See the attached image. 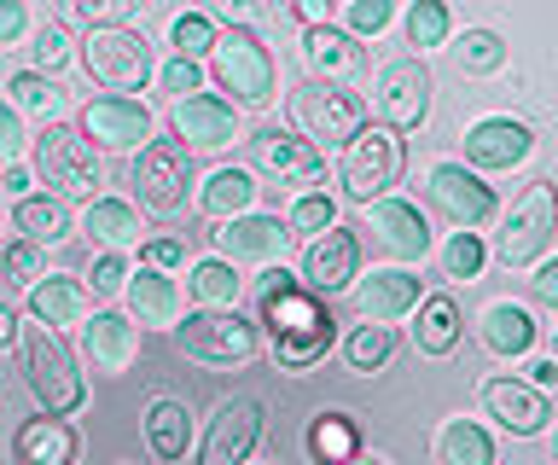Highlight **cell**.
<instances>
[{"label":"cell","instance_id":"obj_1","mask_svg":"<svg viewBox=\"0 0 558 465\" xmlns=\"http://www.w3.org/2000/svg\"><path fill=\"white\" fill-rule=\"evenodd\" d=\"M262 320H268V338H274V355L286 372H308L314 360H326L331 350V320L326 303L314 297L303 280H291L286 268H274L268 280H262Z\"/></svg>","mask_w":558,"mask_h":465},{"label":"cell","instance_id":"obj_2","mask_svg":"<svg viewBox=\"0 0 558 465\" xmlns=\"http://www.w3.org/2000/svg\"><path fill=\"white\" fill-rule=\"evenodd\" d=\"M24 384H29L35 402H41L47 419H70V413L87 402L76 355H70L64 338L47 332V326H29V332H24Z\"/></svg>","mask_w":558,"mask_h":465},{"label":"cell","instance_id":"obj_3","mask_svg":"<svg viewBox=\"0 0 558 465\" xmlns=\"http://www.w3.org/2000/svg\"><path fill=\"white\" fill-rule=\"evenodd\" d=\"M209 76L221 82L227 94H233V111L239 106H268L274 88H279V71H274V53L262 47V36L251 24H227L216 53H209Z\"/></svg>","mask_w":558,"mask_h":465},{"label":"cell","instance_id":"obj_4","mask_svg":"<svg viewBox=\"0 0 558 465\" xmlns=\"http://www.w3.org/2000/svg\"><path fill=\"white\" fill-rule=\"evenodd\" d=\"M291 117L308 134V146H355L366 129V99L338 88V82H296L291 94Z\"/></svg>","mask_w":558,"mask_h":465},{"label":"cell","instance_id":"obj_5","mask_svg":"<svg viewBox=\"0 0 558 465\" xmlns=\"http://www.w3.org/2000/svg\"><path fill=\"white\" fill-rule=\"evenodd\" d=\"M174 350L204 360V367H244V360L262 350V338L239 308H192V315L174 326Z\"/></svg>","mask_w":558,"mask_h":465},{"label":"cell","instance_id":"obj_6","mask_svg":"<svg viewBox=\"0 0 558 465\" xmlns=\"http://www.w3.org/2000/svg\"><path fill=\"white\" fill-rule=\"evenodd\" d=\"M82 71L99 82L105 94L129 99L151 82V47L140 29H87L82 41Z\"/></svg>","mask_w":558,"mask_h":465},{"label":"cell","instance_id":"obj_7","mask_svg":"<svg viewBox=\"0 0 558 465\" xmlns=\"http://www.w3.org/2000/svg\"><path fill=\"white\" fill-rule=\"evenodd\" d=\"M35 175L41 186H52V198H94L99 186V163H94V146L82 140V129L70 123H47L35 134Z\"/></svg>","mask_w":558,"mask_h":465},{"label":"cell","instance_id":"obj_8","mask_svg":"<svg viewBox=\"0 0 558 465\" xmlns=\"http://www.w3.org/2000/svg\"><path fill=\"white\" fill-rule=\"evenodd\" d=\"M401 163H408L401 134H390L378 123V129H361L355 146H343L338 181H343V193L355 204H384V198H390V186L401 181Z\"/></svg>","mask_w":558,"mask_h":465},{"label":"cell","instance_id":"obj_9","mask_svg":"<svg viewBox=\"0 0 558 465\" xmlns=\"http://www.w3.org/2000/svg\"><path fill=\"white\" fill-rule=\"evenodd\" d=\"M553 233H558V181H530L495 238V256L506 268H530L553 245Z\"/></svg>","mask_w":558,"mask_h":465},{"label":"cell","instance_id":"obj_10","mask_svg":"<svg viewBox=\"0 0 558 465\" xmlns=\"http://www.w3.org/2000/svg\"><path fill=\"white\" fill-rule=\"evenodd\" d=\"M373 111L390 134H413L418 123L430 117V71L425 59H396L378 71V94H373Z\"/></svg>","mask_w":558,"mask_h":465},{"label":"cell","instance_id":"obj_11","mask_svg":"<svg viewBox=\"0 0 558 465\" xmlns=\"http://www.w3.org/2000/svg\"><path fill=\"white\" fill-rule=\"evenodd\" d=\"M134 186H140V204L157 216H174L186 204V186H192V151L181 140H151L134 163Z\"/></svg>","mask_w":558,"mask_h":465},{"label":"cell","instance_id":"obj_12","mask_svg":"<svg viewBox=\"0 0 558 465\" xmlns=\"http://www.w3.org/2000/svg\"><path fill=\"white\" fill-rule=\"evenodd\" d=\"M76 129H82V140L99 146V151H134V146L146 151L151 146V111L140 106V99H117V94L87 99Z\"/></svg>","mask_w":558,"mask_h":465},{"label":"cell","instance_id":"obj_13","mask_svg":"<svg viewBox=\"0 0 558 465\" xmlns=\"http://www.w3.org/2000/svg\"><path fill=\"white\" fill-rule=\"evenodd\" d=\"M430 204L442 210L460 233L483 228V221H495V186H488L477 169L465 163H436L430 169Z\"/></svg>","mask_w":558,"mask_h":465},{"label":"cell","instance_id":"obj_14","mask_svg":"<svg viewBox=\"0 0 558 465\" xmlns=\"http://www.w3.org/2000/svg\"><path fill=\"white\" fill-rule=\"evenodd\" d=\"M262 442V407L251 395H233V402L216 407L204 442H198V465H244Z\"/></svg>","mask_w":558,"mask_h":465},{"label":"cell","instance_id":"obj_15","mask_svg":"<svg viewBox=\"0 0 558 465\" xmlns=\"http://www.w3.org/2000/svg\"><path fill=\"white\" fill-rule=\"evenodd\" d=\"M355 268H361V233L343 228V221L303 250V285L314 291V297H338V291H349L355 285Z\"/></svg>","mask_w":558,"mask_h":465},{"label":"cell","instance_id":"obj_16","mask_svg":"<svg viewBox=\"0 0 558 465\" xmlns=\"http://www.w3.org/2000/svg\"><path fill=\"white\" fill-rule=\"evenodd\" d=\"M174 140L186 151H221L239 140V111L233 99H216V94H192V99H174Z\"/></svg>","mask_w":558,"mask_h":465},{"label":"cell","instance_id":"obj_17","mask_svg":"<svg viewBox=\"0 0 558 465\" xmlns=\"http://www.w3.org/2000/svg\"><path fill=\"white\" fill-rule=\"evenodd\" d=\"M535 151L530 123L518 117H483L477 129L465 134V169H512Z\"/></svg>","mask_w":558,"mask_h":465},{"label":"cell","instance_id":"obj_18","mask_svg":"<svg viewBox=\"0 0 558 465\" xmlns=\"http://www.w3.org/2000/svg\"><path fill=\"white\" fill-rule=\"evenodd\" d=\"M251 151H256V163L268 169V175H279V181L314 186V181L326 175V151L308 146V140H296V134H286V129H256L251 134Z\"/></svg>","mask_w":558,"mask_h":465},{"label":"cell","instance_id":"obj_19","mask_svg":"<svg viewBox=\"0 0 558 465\" xmlns=\"http://www.w3.org/2000/svg\"><path fill=\"white\" fill-rule=\"evenodd\" d=\"M483 407L488 419H500L512 437H535L541 425L553 419V402L535 384H518V378H488L483 384Z\"/></svg>","mask_w":558,"mask_h":465},{"label":"cell","instance_id":"obj_20","mask_svg":"<svg viewBox=\"0 0 558 465\" xmlns=\"http://www.w3.org/2000/svg\"><path fill=\"white\" fill-rule=\"evenodd\" d=\"M373 233L390 256H401V262H425L430 256V221L418 216V204H408V198L373 204Z\"/></svg>","mask_w":558,"mask_h":465},{"label":"cell","instance_id":"obj_21","mask_svg":"<svg viewBox=\"0 0 558 465\" xmlns=\"http://www.w3.org/2000/svg\"><path fill=\"white\" fill-rule=\"evenodd\" d=\"M82 343H87V360H94L99 372H129L140 360V326L129 315H117V308H99V315L82 326Z\"/></svg>","mask_w":558,"mask_h":465},{"label":"cell","instance_id":"obj_22","mask_svg":"<svg viewBox=\"0 0 558 465\" xmlns=\"http://www.w3.org/2000/svg\"><path fill=\"white\" fill-rule=\"evenodd\" d=\"M286 238H291V228L279 216H239L216 233V245H221V262L239 268V262H274L286 250Z\"/></svg>","mask_w":558,"mask_h":465},{"label":"cell","instance_id":"obj_23","mask_svg":"<svg viewBox=\"0 0 558 465\" xmlns=\"http://www.w3.org/2000/svg\"><path fill=\"white\" fill-rule=\"evenodd\" d=\"M418 303H425L418 297V273H408V268H378L373 280H361V291H355L361 320H373V326H390L396 315H408Z\"/></svg>","mask_w":558,"mask_h":465},{"label":"cell","instance_id":"obj_24","mask_svg":"<svg viewBox=\"0 0 558 465\" xmlns=\"http://www.w3.org/2000/svg\"><path fill=\"white\" fill-rule=\"evenodd\" d=\"M76 448H82V437L70 430L64 419H24L17 425V437H12V454H17V465H76Z\"/></svg>","mask_w":558,"mask_h":465},{"label":"cell","instance_id":"obj_25","mask_svg":"<svg viewBox=\"0 0 558 465\" xmlns=\"http://www.w3.org/2000/svg\"><path fill=\"white\" fill-rule=\"evenodd\" d=\"M303 53H308V71H314V82H343L349 76H361L366 71V53L355 47V36H349V29H308L303 36Z\"/></svg>","mask_w":558,"mask_h":465},{"label":"cell","instance_id":"obj_26","mask_svg":"<svg viewBox=\"0 0 558 465\" xmlns=\"http://www.w3.org/2000/svg\"><path fill=\"white\" fill-rule=\"evenodd\" d=\"M29 320L59 332V326H87V285L70 280V273H47L41 285L29 291Z\"/></svg>","mask_w":558,"mask_h":465},{"label":"cell","instance_id":"obj_27","mask_svg":"<svg viewBox=\"0 0 558 465\" xmlns=\"http://www.w3.org/2000/svg\"><path fill=\"white\" fill-rule=\"evenodd\" d=\"M129 320L134 326H181L174 315H181V297H174V280L163 268H134L129 273Z\"/></svg>","mask_w":558,"mask_h":465},{"label":"cell","instance_id":"obj_28","mask_svg":"<svg viewBox=\"0 0 558 465\" xmlns=\"http://www.w3.org/2000/svg\"><path fill=\"white\" fill-rule=\"evenodd\" d=\"M477 338H483L488 355L512 360V355H530L535 320H530V308H518V303H488L483 320H477Z\"/></svg>","mask_w":558,"mask_h":465},{"label":"cell","instance_id":"obj_29","mask_svg":"<svg viewBox=\"0 0 558 465\" xmlns=\"http://www.w3.org/2000/svg\"><path fill=\"white\" fill-rule=\"evenodd\" d=\"M460 332H465V320H460V303H453L448 291H436V297L418 303V326H413L418 355H453L460 350Z\"/></svg>","mask_w":558,"mask_h":465},{"label":"cell","instance_id":"obj_30","mask_svg":"<svg viewBox=\"0 0 558 465\" xmlns=\"http://www.w3.org/2000/svg\"><path fill=\"white\" fill-rule=\"evenodd\" d=\"M12 228L29 238V245H59L70 238V204L64 198H47V193H29L12 204Z\"/></svg>","mask_w":558,"mask_h":465},{"label":"cell","instance_id":"obj_31","mask_svg":"<svg viewBox=\"0 0 558 465\" xmlns=\"http://www.w3.org/2000/svg\"><path fill=\"white\" fill-rule=\"evenodd\" d=\"M251 204H256V181L244 175V169H216V175L204 181V193H198V210L209 221H239V216H251Z\"/></svg>","mask_w":558,"mask_h":465},{"label":"cell","instance_id":"obj_32","mask_svg":"<svg viewBox=\"0 0 558 465\" xmlns=\"http://www.w3.org/2000/svg\"><path fill=\"white\" fill-rule=\"evenodd\" d=\"M308 454H314V465H355L361 460V425L349 413H320L308 425Z\"/></svg>","mask_w":558,"mask_h":465},{"label":"cell","instance_id":"obj_33","mask_svg":"<svg viewBox=\"0 0 558 465\" xmlns=\"http://www.w3.org/2000/svg\"><path fill=\"white\" fill-rule=\"evenodd\" d=\"M82 233H94L105 250H122L140 238V216H134V204H122V198H94L82 216Z\"/></svg>","mask_w":558,"mask_h":465},{"label":"cell","instance_id":"obj_34","mask_svg":"<svg viewBox=\"0 0 558 465\" xmlns=\"http://www.w3.org/2000/svg\"><path fill=\"white\" fill-rule=\"evenodd\" d=\"M436 465H495V442H488L483 425L448 419L442 437H436Z\"/></svg>","mask_w":558,"mask_h":465},{"label":"cell","instance_id":"obj_35","mask_svg":"<svg viewBox=\"0 0 558 465\" xmlns=\"http://www.w3.org/2000/svg\"><path fill=\"white\" fill-rule=\"evenodd\" d=\"M146 442H151V454L157 460H181L186 454V442H192V419H186V407L181 402H151L146 413Z\"/></svg>","mask_w":558,"mask_h":465},{"label":"cell","instance_id":"obj_36","mask_svg":"<svg viewBox=\"0 0 558 465\" xmlns=\"http://www.w3.org/2000/svg\"><path fill=\"white\" fill-rule=\"evenodd\" d=\"M239 268L221 262V256H204L198 268H192V297H198V308H233L239 303Z\"/></svg>","mask_w":558,"mask_h":465},{"label":"cell","instance_id":"obj_37","mask_svg":"<svg viewBox=\"0 0 558 465\" xmlns=\"http://www.w3.org/2000/svg\"><path fill=\"white\" fill-rule=\"evenodd\" d=\"M396 355V332L390 326H355V332L343 338V360H349V372H378L384 360Z\"/></svg>","mask_w":558,"mask_h":465},{"label":"cell","instance_id":"obj_38","mask_svg":"<svg viewBox=\"0 0 558 465\" xmlns=\"http://www.w3.org/2000/svg\"><path fill=\"white\" fill-rule=\"evenodd\" d=\"M169 36H174V59H192L198 64L204 53H216V41H221V29L209 12H181V19L169 24Z\"/></svg>","mask_w":558,"mask_h":465},{"label":"cell","instance_id":"obj_39","mask_svg":"<svg viewBox=\"0 0 558 465\" xmlns=\"http://www.w3.org/2000/svg\"><path fill=\"white\" fill-rule=\"evenodd\" d=\"M7 94H12V111H35V117H52L59 99H64V88L52 76H41V71H17L7 82Z\"/></svg>","mask_w":558,"mask_h":465},{"label":"cell","instance_id":"obj_40","mask_svg":"<svg viewBox=\"0 0 558 465\" xmlns=\"http://www.w3.org/2000/svg\"><path fill=\"white\" fill-rule=\"evenodd\" d=\"M453 53H460V71L465 76H495L500 64H506V41L495 36V29H465Z\"/></svg>","mask_w":558,"mask_h":465},{"label":"cell","instance_id":"obj_41","mask_svg":"<svg viewBox=\"0 0 558 465\" xmlns=\"http://www.w3.org/2000/svg\"><path fill=\"white\" fill-rule=\"evenodd\" d=\"M448 29H453V12L442 7V0H413V12H408V47H442L448 41Z\"/></svg>","mask_w":558,"mask_h":465},{"label":"cell","instance_id":"obj_42","mask_svg":"<svg viewBox=\"0 0 558 465\" xmlns=\"http://www.w3.org/2000/svg\"><path fill=\"white\" fill-rule=\"evenodd\" d=\"M0 280L17 285V291H35L47 280L41 273V245H29V238H12L7 250H0Z\"/></svg>","mask_w":558,"mask_h":465},{"label":"cell","instance_id":"obj_43","mask_svg":"<svg viewBox=\"0 0 558 465\" xmlns=\"http://www.w3.org/2000/svg\"><path fill=\"white\" fill-rule=\"evenodd\" d=\"M286 228H291V233H308V245H314L320 233H331V228H338V204H331L326 193H303V198L291 204Z\"/></svg>","mask_w":558,"mask_h":465},{"label":"cell","instance_id":"obj_44","mask_svg":"<svg viewBox=\"0 0 558 465\" xmlns=\"http://www.w3.org/2000/svg\"><path fill=\"white\" fill-rule=\"evenodd\" d=\"M483 262H488V250H483V238H477V233H453V238H448V250H442L448 280H477Z\"/></svg>","mask_w":558,"mask_h":465},{"label":"cell","instance_id":"obj_45","mask_svg":"<svg viewBox=\"0 0 558 465\" xmlns=\"http://www.w3.org/2000/svg\"><path fill=\"white\" fill-rule=\"evenodd\" d=\"M129 0H76L70 19H82L87 29H129Z\"/></svg>","mask_w":558,"mask_h":465},{"label":"cell","instance_id":"obj_46","mask_svg":"<svg viewBox=\"0 0 558 465\" xmlns=\"http://www.w3.org/2000/svg\"><path fill=\"white\" fill-rule=\"evenodd\" d=\"M29 53H35V71H41V76L64 71V59H70V41H64V29L47 19L41 29H35V47H29Z\"/></svg>","mask_w":558,"mask_h":465},{"label":"cell","instance_id":"obj_47","mask_svg":"<svg viewBox=\"0 0 558 465\" xmlns=\"http://www.w3.org/2000/svg\"><path fill=\"white\" fill-rule=\"evenodd\" d=\"M390 0H349V36H378V29H390Z\"/></svg>","mask_w":558,"mask_h":465},{"label":"cell","instance_id":"obj_48","mask_svg":"<svg viewBox=\"0 0 558 465\" xmlns=\"http://www.w3.org/2000/svg\"><path fill=\"white\" fill-rule=\"evenodd\" d=\"M94 297H111V291H129V262H122V250H99L94 256Z\"/></svg>","mask_w":558,"mask_h":465},{"label":"cell","instance_id":"obj_49","mask_svg":"<svg viewBox=\"0 0 558 465\" xmlns=\"http://www.w3.org/2000/svg\"><path fill=\"white\" fill-rule=\"evenodd\" d=\"M24 146H35L24 134V117H17L12 106H0V169H12L17 158H24Z\"/></svg>","mask_w":558,"mask_h":465},{"label":"cell","instance_id":"obj_50","mask_svg":"<svg viewBox=\"0 0 558 465\" xmlns=\"http://www.w3.org/2000/svg\"><path fill=\"white\" fill-rule=\"evenodd\" d=\"M157 82H163V94H181V99H192V94H198V82H204V71H198L192 59H169Z\"/></svg>","mask_w":558,"mask_h":465},{"label":"cell","instance_id":"obj_51","mask_svg":"<svg viewBox=\"0 0 558 465\" xmlns=\"http://www.w3.org/2000/svg\"><path fill=\"white\" fill-rule=\"evenodd\" d=\"M24 24H29V7H24V0H0V47L24 36Z\"/></svg>","mask_w":558,"mask_h":465},{"label":"cell","instance_id":"obj_52","mask_svg":"<svg viewBox=\"0 0 558 465\" xmlns=\"http://www.w3.org/2000/svg\"><path fill=\"white\" fill-rule=\"evenodd\" d=\"M181 256H186V245H181V238H146V268H174V262H181Z\"/></svg>","mask_w":558,"mask_h":465},{"label":"cell","instance_id":"obj_53","mask_svg":"<svg viewBox=\"0 0 558 465\" xmlns=\"http://www.w3.org/2000/svg\"><path fill=\"white\" fill-rule=\"evenodd\" d=\"M530 291H535V303H547V308H558V262H547V268H535V280H530Z\"/></svg>","mask_w":558,"mask_h":465},{"label":"cell","instance_id":"obj_54","mask_svg":"<svg viewBox=\"0 0 558 465\" xmlns=\"http://www.w3.org/2000/svg\"><path fill=\"white\" fill-rule=\"evenodd\" d=\"M0 186H7L12 198H29V169L24 163H12V169H0Z\"/></svg>","mask_w":558,"mask_h":465},{"label":"cell","instance_id":"obj_55","mask_svg":"<svg viewBox=\"0 0 558 465\" xmlns=\"http://www.w3.org/2000/svg\"><path fill=\"white\" fill-rule=\"evenodd\" d=\"M530 384H535L541 395H547V390L558 384V360H535V367H530Z\"/></svg>","mask_w":558,"mask_h":465},{"label":"cell","instance_id":"obj_56","mask_svg":"<svg viewBox=\"0 0 558 465\" xmlns=\"http://www.w3.org/2000/svg\"><path fill=\"white\" fill-rule=\"evenodd\" d=\"M17 338H24V332H17V315H12L7 303H0V355H7V350H12Z\"/></svg>","mask_w":558,"mask_h":465},{"label":"cell","instance_id":"obj_57","mask_svg":"<svg viewBox=\"0 0 558 465\" xmlns=\"http://www.w3.org/2000/svg\"><path fill=\"white\" fill-rule=\"evenodd\" d=\"M553 360H558V326H553Z\"/></svg>","mask_w":558,"mask_h":465},{"label":"cell","instance_id":"obj_58","mask_svg":"<svg viewBox=\"0 0 558 465\" xmlns=\"http://www.w3.org/2000/svg\"><path fill=\"white\" fill-rule=\"evenodd\" d=\"M355 465H384V460H366V454H361V460H355Z\"/></svg>","mask_w":558,"mask_h":465},{"label":"cell","instance_id":"obj_59","mask_svg":"<svg viewBox=\"0 0 558 465\" xmlns=\"http://www.w3.org/2000/svg\"><path fill=\"white\" fill-rule=\"evenodd\" d=\"M553 465H558V437H553Z\"/></svg>","mask_w":558,"mask_h":465}]
</instances>
